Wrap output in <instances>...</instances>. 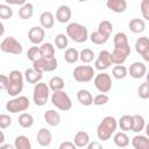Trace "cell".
<instances>
[{"instance_id": "obj_31", "label": "cell", "mask_w": 149, "mask_h": 149, "mask_svg": "<svg viewBox=\"0 0 149 149\" xmlns=\"http://www.w3.org/2000/svg\"><path fill=\"white\" fill-rule=\"evenodd\" d=\"M147 49H149V38L147 36H142V37H139L135 42V50L136 52L141 56Z\"/></svg>"}, {"instance_id": "obj_28", "label": "cell", "mask_w": 149, "mask_h": 149, "mask_svg": "<svg viewBox=\"0 0 149 149\" xmlns=\"http://www.w3.org/2000/svg\"><path fill=\"white\" fill-rule=\"evenodd\" d=\"M109 36L105 35L104 33L99 31L98 29L95 31H93L91 35H90V40L93 44H97V45H101V44H105L107 41H108Z\"/></svg>"}, {"instance_id": "obj_35", "label": "cell", "mask_w": 149, "mask_h": 149, "mask_svg": "<svg viewBox=\"0 0 149 149\" xmlns=\"http://www.w3.org/2000/svg\"><path fill=\"white\" fill-rule=\"evenodd\" d=\"M40 49H41L42 57H45V58H52V57H55V47L50 42L42 43L41 47H40Z\"/></svg>"}, {"instance_id": "obj_39", "label": "cell", "mask_w": 149, "mask_h": 149, "mask_svg": "<svg viewBox=\"0 0 149 149\" xmlns=\"http://www.w3.org/2000/svg\"><path fill=\"white\" fill-rule=\"evenodd\" d=\"M41 57H42V55H41V49H40V47L34 45V47H30V48L28 49V51H27V58H28L30 62H35V61H37V59L41 58Z\"/></svg>"}, {"instance_id": "obj_20", "label": "cell", "mask_w": 149, "mask_h": 149, "mask_svg": "<svg viewBox=\"0 0 149 149\" xmlns=\"http://www.w3.org/2000/svg\"><path fill=\"white\" fill-rule=\"evenodd\" d=\"M44 120L49 126L56 127V126H58L61 123V115L55 109H48L44 113Z\"/></svg>"}, {"instance_id": "obj_7", "label": "cell", "mask_w": 149, "mask_h": 149, "mask_svg": "<svg viewBox=\"0 0 149 149\" xmlns=\"http://www.w3.org/2000/svg\"><path fill=\"white\" fill-rule=\"evenodd\" d=\"M51 102L52 105L59 109V111H70L72 108V101L71 98L69 97V94L66 92L62 91H56L51 94Z\"/></svg>"}, {"instance_id": "obj_34", "label": "cell", "mask_w": 149, "mask_h": 149, "mask_svg": "<svg viewBox=\"0 0 149 149\" xmlns=\"http://www.w3.org/2000/svg\"><path fill=\"white\" fill-rule=\"evenodd\" d=\"M133 118H134V122H133L132 132H134V133L142 132L146 128V120H144V118L142 115H140V114H135V115H133Z\"/></svg>"}, {"instance_id": "obj_18", "label": "cell", "mask_w": 149, "mask_h": 149, "mask_svg": "<svg viewBox=\"0 0 149 149\" xmlns=\"http://www.w3.org/2000/svg\"><path fill=\"white\" fill-rule=\"evenodd\" d=\"M106 6L112 12L121 14L127 9V1L126 0H107Z\"/></svg>"}, {"instance_id": "obj_55", "label": "cell", "mask_w": 149, "mask_h": 149, "mask_svg": "<svg viewBox=\"0 0 149 149\" xmlns=\"http://www.w3.org/2000/svg\"><path fill=\"white\" fill-rule=\"evenodd\" d=\"M79 2H85V1H87V0H78Z\"/></svg>"}, {"instance_id": "obj_2", "label": "cell", "mask_w": 149, "mask_h": 149, "mask_svg": "<svg viewBox=\"0 0 149 149\" xmlns=\"http://www.w3.org/2000/svg\"><path fill=\"white\" fill-rule=\"evenodd\" d=\"M116 128L118 120L112 115L105 116L97 127V136L99 141H108L112 137V135H114Z\"/></svg>"}, {"instance_id": "obj_23", "label": "cell", "mask_w": 149, "mask_h": 149, "mask_svg": "<svg viewBox=\"0 0 149 149\" xmlns=\"http://www.w3.org/2000/svg\"><path fill=\"white\" fill-rule=\"evenodd\" d=\"M113 142L116 147L119 148H126L129 146L130 141H129V137L128 135L125 133V132H118V133H114V136H113Z\"/></svg>"}, {"instance_id": "obj_48", "label": "cell", "mask_w": 149, "mask_h": 149, "mask_svg": "<svg viewBox=\"0 0 149 149\" xmlns=\"http://www.w3.org/2000/svg\"><path fill=\"white\" fill-rule=\"evenodd\" d=\"M87 149H101L102 148V144L98 141H93V142H90L86 147Z\"/></svg>"}, {"instance_id": "obj_11", "label": "cell", "mask_w": 149, "mask_h": 149, "mask_svg": "<svg viewBox=\"0 0 149 149\" xmlns=\"http://www.w3.org/2000/svg\"><path fill=\"white\" fill-rule=\"evenodd\" d=\"M94 86L101 93H108L112 90V78L106 72H100L94 77Z\"/></svg>"}, {"instance_id": "obj_17", "label": "cell", "mask_w": 149, "mask_h": 149, "mask_svg": "<svg viewBox=\"0 0 149 149\" xmlns=\"http://www.w3.org/2000/svg\"><path fill=\"white\" fill-rule=\"evenodd\" d=\"M42 77H43V72H41V71H38L34 68H29L24 71V79L30 84L40 83Z\"/></svg>"}, {"instance_id": "obj_9", "label": "cell", "mask_w": 149, "mask_h": 149, "mask_svg": "<svg viewBox=\"0 0 149 149\" xmlns=\"http://www.w3.org/2000/svg\"><path fill=\"white\" fill-rule=\"evenodd\" d=\"M0 49L5 54H12V55H20L22 52V45L21 43L14 37V36H7L5 37L0 43Z\"/></svg>"}, {"instance_id": "obj_51", "label": "cell", "mask_w": 149, "mask_h": 149, "mask_svg": "<svg viewBox=\"0 0 149 149\" xmlns=\"http://www.w3.org/2000/svg\"><path fill=\"white\" fill-rule=\"evenodd\" d=\"M0 148L1 149H13V148H15V146H12V144H0Z\"/></svg>"}, {"instance_id": "obj_13", "label": "cell", "mask_w": 149, "mask_h": 149, "mask_svg": "<svg viewBox=\"0 0 149 149\" xmlns=\"http://www.w3.org/2000/svg\"><path fill=\"white\" fill-rule=\"evenodd\" d=\"M44 37H45V31H44V28L42 26L41 27H31L28 31V40L34 45L43 43Z\"/></svg>"}, {"instance_id": "obj_36", "label": "cell", "mask_w": 149, "mask_h": 149, "mask_svg": "<svg viewBox=\"0 0 149 149\" xmlns=\"http://www.w3.org/2000/svg\"><path fill=\"white\" fill-rule=\"evenodd\" d=\"M17 121L22 128H30L34 125V118L29 113H21Z\"/></svg>"}, {"instance_id": "obj_45", "label": "cell", "mask_w": 149, "mask_h": 149, "mask_svg": "<svg viewBox=\"0 0 149 149\" xmlns=\"http://www.w3.org/2000/svg\"><path fill=\"white\" fill-rule=\"evenodd\" d=\"M12 125V118L8 114H1L0 115V128L6 129Z\"/></svg>"}, {"instance_id": "obj_27", "label": "cell", "mask_w": 149, "mask_h": 149, "mask_svg": "<svg viewBox=\"0 0 149 149\" xmlns=\"http://www.w3.org/2000/svg\"><path fill=\"white\" fill-rule=\"evenodd\" d=\"M34 15V6L30 2H26L19 9V16L22 20H28Z\"/></svg>"}, {"instance_id": "obj_8", "label": "cell", "mask_w": 149, "mask_h": 149, "mask_svg": "<svg viewBox=\"0 0 149 149\" xmlns=\"http://www.w3.org/2000/svg\"><path fill=\"white\" fill-rule=\"evenodd\" d=\"M72 76L78 83H88L95 77V73L91 65H78L74 68Z\"/></svg>"}, {"instance_id": "obj_16", "label": "cell", "mask_w": 149, "mask_h": 149, "mask_svg": "<svg viewBox=\"0 0 149 149\" xmlns=\"http://www.w3.org/2000/svg\"><path fill=\"white\" fill-rule=\"evenodd\" d=\"M52 141V134L48 128H41L37 132V143L41 147H49Z\"/></svg>"}, {"instance_id": "obj_33", "label": "cell", "mask_w": 149, "mask_h": 149, "mask_svg": "<svg viewBox=\"0 0 149 149\" xmlns=\"http://www.w3.org/2000/svg\"><path fill=\"white\" fill-rule=\"evenodd\" d=\"M112 76L115 79H123L128 76V69L122 64H115V66L112 70Z\"/></svg>"}, {"instance_id": "obj_19", "label": "cell", "mask_w": 149, "mask_h": 149, "mask_svg": "<svg viewBox=\"0 0 149 149\" xmlns=\"http://www.w3.org/2000/svg\"><path fill=\"white\" fill-rule=\"evenodd\" d=\"M40 23L44 29H51L55 24V15L49 10H45V12L41 13Z\"/></svg>"}, {"instance_id": "obj_37", "label": "cell", "mask_w": 149, "mask_h": 149, "mask_svg": "<svg viewBox=\"0 0 149 149\" xmlns=\"http://www.w3.org/2000/svg\"><path fill=\"white\" fill-rule=\"evenodd\" d=\"M94 57H95V55H94L93 50H91V49H88V48H85V49H83V50L79 52V59H80L83 63H85V64L91 63V62L94 59Z\"/></svg>"}, {"instance_id": "obj_50", "label": "cell", "mask_w": 149, "mask_h": 149, "mask_svg": "<svg viewBox=\"0 0 149 149\" xmlns=\"http://www.w3.org/2000/svg\"><path fill=\"white\" fill-rule=\"evenodd\" d=\"M141 56H142V58H143L146 62H149V49H147Z\"/></svg>"}, {"instance_id": "obj_26", "label": "cell", "mask_w": 149, "mask_h": 149, "mask_svg": "<svg viewBox=\"0 0 149 149\" xmlns=\"http://www.w3.org/2000/svg\"><path fill=\"white\" fill-rule=\"evenodd\" d=\"M133 122H134V118L133 115H122L120 118V120L118 121V126L120 127L121 130L123 132H128V130H132L133 128Z\"/></svg>"}, {"instance_id": "obj_12", "label": "cell", "mask_w": 149, "mask_h": 149, "mask_svg": "<svg viewBox=\"0 0 149 149\" xmlns=\"http://www.w3.org/2000/svg\"><path fill=\"white\" fill-rule=\"evenodd\" d=\"M113 64L112 61V55L109 51L107 50H101L97 57V59L94 61V68L99 71H104L107 70L111 65Z\"/></svg>"}, {"instance_id": "obj_32", "label": "cell", "mask_w": 149, "mask_h": 149, "mask_svg": "<svg viewBox=\"0 0 149 149\" xmlns=\"http://www.w3.org/2000/svg\"><path fill=\"white\" fill-rule=\"evenodd\" d=\"M64 59L69 64H73L79 59V51L76 48H68L64 54Z\"/></svg>"}, {"instance_id": "obj_41", "label": "cell", "mask_w": 149, "mask_h": 149, "mask_svg": "<svg viewBox=\"0 0 149 149\" xmlns=\"http://www.w3.org/2000/svg\"><path fill=\"white\" fill-rule=\"evenodd\" d=\"M13 16V9L9 7V5L1 3L0 5V17L1 20H8Z\"/></svg>"}, {"instance_id": "obj_4", "label": "cell", "mask_w": 149, "mask_h": 149, "mask_svg": "<svg viewBox=\"0 0 149 149\" xmlns=\"http://www.w3.org/2000/svg\"><path fill=\"white\" fill-rule=\"evenodd\" d=\"M66 35L76 43H84L88 38L87 28L78 22L69 23L66 27Z\"/></svg>"}, {"instance_id": "obj_15", "label": "cell", "mask_w": 149, "mask_h": 149, "mask_svg": "<svg viewBox=\"0 0 149 149\" xmlns=\"http://www.w3.org/2000/svg\"><path fill=\"white\" fill-rule=\"evenodd\" d=\"M72 15L71 8L68 5H61L56 10V20L59 23H66L70 21Z\"/></svg>"}, {"instance_id": "obj_14", "label": "cell", "mask_w": 149, "mask_h": 149, "mask_svg": "<svg viewBox=\"0 0 149 149\" xmlns=\"http://www.w3.org/2000/svg\"><path fill=\"white\" fill-rule=\"evenodd\" d=\"M146 73H147V66L142 62H134L130 64L128 69V74H130V77L134 79H140L144 77Z\"/></svg>"}, {"instance_id": "obj_30", "label": "cell", "mask_w": 149, "mask_h": 149, "mask_svg": "<svg viewBox=\"0 0 149 149\" xmlns=\"http://www.w3.org/2000/svg\"><path fill=\"white\" fill-rule=\"evenodd\" d=\"M15 149H31L30 140L26 135H19L14 140Z\"/></svg>"}, {"instance_id": "obj_40", "label": "cell", "mask_w": 149, "mask_h": 149, "mask_svg": "<svg viewBox=\"0 0 149 149\" xmlns=\"http://www.w3.org/2000/svg\"><path fill=\"white\" fill-rule=\"evenodd\" d=\"M98 30L101 31V33H104V34L107 35V36H111V34H112V31H113V24H112V22H109V21H107V20H104V21H101V22L99 23Z\"/></svg>"}, {"instance_id": "obj_43", "label": "cell", "mask_w": 149, "mask_h": 149, "mask_svg": "<svg viewBox=\"0 0 149 149\" xmlns=\"http://www.w3.org/2000/svg\"><path fill=\"white\" fill-rule=\"evenodd\" d=\"M137 94L141 99H149V83H142L137 88Z\"/></svg>"}, {"instance_id": "obj_56", "label": "cell", "mask_w": 149, "mask_h": 149, "mask_svg": "<svg viewBox=\"0 0 149 149\" xmlns=\"http://www.w3.org/2000/svg\"><path fill=\"white\" fill-rule=\"evenodd\" d=\"M100 1H102V0H100Z\"/></svg>"}, {"instance_id": "obj_44", "label": "cell", "mask_w": 149, "mask_h": 149, "mask_svg": "<svg viewBox=\"0 0 149 149\" xmlns=\"http://www.w3.org/2000/svg\"><path fill=\"white\" fill-rule=\"evenodd\" d=\"M140 9L143 19L149 21V0H142L140 3Z\"/></svg>"}, {"instance_id": "obj_3", "label": "cell", "mask_w": 149, "mask_h": 149, "mask_svg": "<svg viewBox=\"0 0 149 149\" xmlns=\"http://www.w3.org/2000/svg\"><path fill=\"white\" fill-rule=\"evenodd\" d=\"M24 73L19 70H13L9 72V84L7 87V93L10 97H17L23 90Z\"/></svg>"}, {"instance_id": "obj_24", "label": "cell", "mask_w": 149, "mask_h": 149, "mask_svg": "<svg viewBox=\"0 0 149 149\" xmlns=\"http://www.w3.org/2000/svg\"><path fill=\"white\" fill-rule=\"evenodd\" d=\"M132 146L135 149H149V137L146 135H135L132 140Z\"/></svg>"}, {"instance_id": "obj_38", "label": "cell", "mask_w": 149, "mask_h": 149, "mask_svg": "<svg viewBox=\"0 0 149 149\" xmlns=\"http://www.w3.org/2000/svg\"><path fill=\"white\" fill-rule=\"evenodd\" d=\"M68 44H69L68 35H65V34H58V35H56V37H55V45H56L57 49L63 50V49H65L68 47Z\"/></svg>"}, {"instance_id": "obj_47", "label": "cell", "mask_w": 149, "mask_h": 149, "mask_svg": "<svg viewBox=\"0 0 149 149\" xmlns=\"http://www.w3.org/2000/svg\"><path fill=\"white\" fill-rule=\"evenodd\" d=\"M77 146L74 144V142H70V141H64L59 144V149H76Z\"/></svg>"}, {"instance_id": "obj_54", "label": "cell", "mask_w": 149, "mask_h": 149, "mask_svg": "<svg viewBox=\"0 0 149 149\" xmlns=\"http://www.w3.org/2000/svg\"><path fill=\"white\" fill-rule=\"evenodd\" d=\"M146 78H147V81L149 83V72H147V73H146Z\"/></svg>"}, {"instance_id": "obj_1", "label": "cell", "mask_w": 149, "mask_h": 149, "mask_svg": "<svg viewBox=\"0 0 149 149\" xmlns=\"http://www.w3.org/2000/svg\"><path fill=\"white\" fill-rule=\"evenodd\" d=\"M113 42L114 49L111 52L113 64H123L130 55V45L128 42V37L125 33L119 31L114 35Z\"/></svg>"}, {"instance_id": "obj_21", "label": "cell", "mask_w": 149, "mask_h": 149, "mask_svg": "<svg viewBox=\"0 0 149 149\" xmlns=\"http://www.w3.org/2000/svg\"><path fill=\"white\" fill-rule=\"evenodd\" d=\"M77 99L83 106H91L93 105V97L88 90L81 88L77 92Z\"/></svg>"}, {"instance_id": "obj_5", "label": "cell", "mask_w": 149, "mask_h": 149, "mask_svg": "<svg viewBox=\"0 0 149 149\" xmlns=\"http://www.w3.org/2000/svg\"><path fill=\"white\" fill-rule=\"evenodd\" d=\"M50 87L47 83H43V81H40L37 84H35L34 86V91H33V100H34V104L36 106H44L49 99V95H50Z\"/></svg>"}, {"instance_id": "obj_10", "label": "cell", "mask_w": 149, "mask_h": 149, "mask_svg": "<svg viewBox=\"0 0 149 149\" xmlns=\"http://www.w3.org/2000/svg\"><path fill=\"white\" fill-rule=\"evenodd\" d=\"M57 66H58V62L56 57H52V58L41 57L37 61L33 62V68L41 72H51L56 70Z\"/></svg>"}, {"instance_id": "obj_25", "label": "cell", "mask_w": 149, "mask_h": 149, "mask_svg": "<svg viewBox=\"0 0 149 149\" xmlns=\"http://www.w3.org/2000/svg\"><path fill=\"white\" fill-rule=\"evenodd\" d=\"M128 28L132 33L134 34H140L143 33L146 29V22L142 19H132L128 23Z\"/></svg>"}, {"instance_id": "obj_22", "label": "cell", "mask_w": 149, "mask_h": 149, "mask_svg": "<svg viewBox=\"0 0 149 149\" xmlns=\"http://www.w3.org/2000/svg\"><path fill=\"white\" fill-rule=\"evenodd\" d=\"M73 142L77 146V148H86L90 143V135L84 130H79L76 133Z\"/></svg>"}, {"instance_id": "obj_42", "label": "cell", "mask_w": 149, "mask_h": 149, "mask_svg": "<svg viewBox=\"0 0 149 149\" xmlns=\"http://www.w3.org/2000/svg\"><path fill=\"white\" fill-rule=\"evenodd\" d=\"M109 101V97L106 93H99L93 98V105L95 106H104Z\"/></svg>"}, {"instance_id": "obj_49", "label": "cell", "mask_w": 149, "mask_h": 149, "mask_svg": "<svg viewBox=\"0 0 149 149\" xmlns=\"http://www.w3.org/2000/svg\"><path fill=\"white\" fill-rule=\"evenodd\" d=\"M6 3L8 5H16V6H22L27 2V0H5Z\"/></svg>"}, {"instance_id": "obj_46", "label": "cell", "mask_w": 149, "mask_h": 149, "mask_svg": "<svg viewBox=\"0 0 149 149\" xmlns=\"http://www.w3.org/2000/svg\"><path fill=\"white\" fill-rule=\"evenodd\" d=\"M8 84H9V76L0 74V87H1V90L7 91Z\"/></svg>"}, {"instance_id": "obj_29", "label": "cell", "mask_w": 149, "mask_h": 149, "mask_svg": "<svg viewBox=\"0 0 149 149\" xmlns=\"http://www.w3.org/2000/svg\"><path fill=\"white\" fill-rule=\"evenodd\" d=\"M48 85H49V87H50V90H51L52 92H56V91H62V90L64 88L65 81H64V79H63L62 77L55 76V77H52V78L49 80Z\"/></svg>"}, {"instance_id": "obj_6", "label": "cell", "mask_w": 149, "mask_h": 149, "mask_svg": "<svg viewBox=\"0 0 149 149\" xmlns=\"http://www.w3.org/2000/svg\"><path fill=\"white\" fill-rule=\"evenodd\" d=\"M29 106H30V101L27 97L17 95V97H14L13 99L7 101L6 111L9 112V113L16 114V113H21V112L27 111L29 108Z\"/></svg>"}, {"instance_id": "obj_52", "label": "cell", "mask_w": 149, "mask_h": 149, "mask_svg": "<svg viewBox=\"0 0 149 149\" xmlns=\"http://www.w3.org/2000/svg\"><path fill=\"white\" fill-rule=\"evenodd\" d=\"M0 135H1V137H0V144H2V143L5 142V134H3L2 130L0 132Z\"/></svg>"}, {"instance_id": "obj_53", "label": "cell", "mask_w": 149, "mask_h": 149, "mask_svg": "<svg viewBox=\"0 0 149 149\" xmlns=\"http://www.w3.org/2000/svg\"><path fill=\"white\" fill-rule=\"evenodd\" d=\"M144 129H146V134H147V136L149 137V122L146 123V128H144Z\"/></svg>"}]
</instances>
